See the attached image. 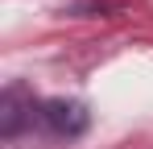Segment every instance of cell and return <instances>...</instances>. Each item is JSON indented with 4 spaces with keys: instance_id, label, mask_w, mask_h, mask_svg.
Wrapping results in <instances>:
<instances>
[{
    "instance_id": "cell-1",
    "label": "cell",
    "mask_w": 153,
    "mask_h": 149,
    "mask_svg": "<svg viewBox=\"0 0 153 149\" xmlns=\"http://www.w3.org/2000/svg\"><path fill=\"white\" fill-rule=\"evenodd\" d=\"M42 124L58 133V137H79L83 128H87V108L83 104H66V99H50V104H42Z\"/></svg>"
}]
</instances>
